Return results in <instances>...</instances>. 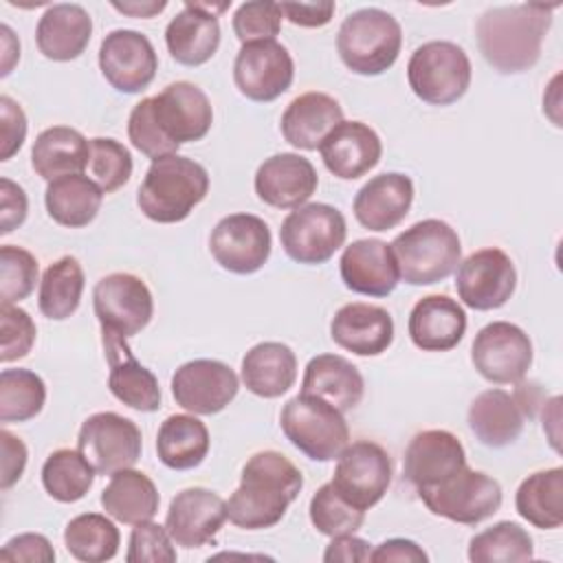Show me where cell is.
<instances>
[{
	"label": "cell",
	"instance_id": "6da1fadb",
	"mask_svg": "<svg viewBox=\"0 0 563 563\" xmlns=\"http://www.w3.org/2000/svg\"><path fill=\"white\" fill-rule=\"evenodd\" d=\"M301 488L303 475L284 453L257 451L246 460L240 486L227 499V517L242 530L273 528Z\"/></svg>",
	"mask_w": 563,
	"mask_h": 563
},
{
	"label": "cell",
	"instance_id": "7a4b0ae2",
	"mask_svg": "<svg viewBox=\"0 0 563 563\" xmlns=\"http://www.w3.org/2000/svg\"><path fill=\"white\" fill-rule=\"evenodd\" d=\"M556 4L493 7L477 18L475 35L482 57L501 75L530 70L539 57L545 33L552 26Z\"/></svg>",
	"mask_w": 563,
	"mask_h": 563
},
{
	"label": "cell",
	"instance_id": "3957f363",
	"mask_svg": "<svg viewBox=\"0 0 563 563\" xmlns=\"http://www.w3.org/2000/svg\"><path fill=\"white\" fill-rule=\"evenodd\" d=\"M209 174L194 158L167 154L152 161L136 205L145 218L158 224L183 222L207 196Z\"/></svg>",
	"mask_w": 563,
	"mask_h": 563
},
{
	"label": "cell",
	"instance_id": "277c9868",
	"mask_svg": "<svg viewBox=\"0 0 563 563\" xmlns=\"http://www.w3.org/2000/svg\"><path fill=\"white\" fill-rule=\"evenodd\" d=\"M398 275L409 286H431L446 279L462 260L457 231L438 218H427L394 238L389 244Z\"/></svg>",
	"mask_w": 563,
	"mask_h": 563
},
{
	"label": "cell",
	"instance_id": "5b68a950",
	"mask_svg": "<svg viewBox=\"0 0 563 563\" xmlns=\"http://www.w3.org/2000/svg\"><path fill=\"white\" fill-rule=\"evenodd\" d=\"M402 46V29L398 20L376 7L350 13L336 33V51L341 62L356 75L374 77L389 70Z\"/></svg>",
	"mask_w": 563,
	"mask_h": 563
},
{
	"label": "cell",
	"instance_id": "8992f818",
	"mask_svg": "<svg viewBox=\"0 0 563 563\" xmlns=\"http://www.w3.org/2000/svg\"><path fill=\"white\" fill-rule=\"evenodd\" d=\"M279 424L286 440L314 462L336 460L350 444V429L343 413L308 394H297L284 405Z\"/></svg>",
	"mask_w": 563,
	"mask_h": 563
},
{
	"label": "cell",
	"instance_id": "52a82bcc",
	"mask_svg": "<svg viewBox=\"0 0 563 563\" xmlns=\"http://www.w3.org/2000/svg\"><path fill=\"white\" fill-rule=\"evenodd\" d=\"M471 59L462 46L431 40L418 46L407 64V81L413 95L429 106H451L471 86Z\"/></svg>",
	"mask_w": 563,
	"mask_h": 563
},
{
	"label": "cell",
	"instance_id": "ba28073f",
	"mask_svg": "<svg viewBox=\"0 0 563 563\" xmlns=\"http://www.w3.org/2000/svg\"><path fill=\"white\" fill-rule=\"evenodd\" d=\"M347 224L343 213L325 202H306L290 211L279 229L286 255L306 266L328 262L345 242Z\"/></svg>",
	"mask_w": 563,
	"mask_h": 563
},
{
	"label": "cell",
	"instance_id": "9c48e42d",
	"mask_svg": "<svg viewBox=\"0 0 563 563\" xmlns=\"http://www.w3.org/2000/svg\"><path fill=\"white\" fill-rule=\"evenodd\" d=\"M418 497L435 517L475 526L501 508V484L475 468H460L442 484L420 490Z\"/></svg>",
	"mask_w": 563,
	"mask_h": 563
},
{
	"label": "cell",
	"instance_id": "30bf717a",
	"mask_svg": "<svg viewBox=\"0 0 563 563\" xmlns=\"http://www.w3.org/2000/svg\"><path fill=\"white\" fill-rule=\"evenodd\" d=\"M77 449L95 466L97 475H114L139 462L143 438L134 420L114 411H99L81 422Z\"/></svg>",
	"mask_w": 563,
	"mask_h": 563
},
{
	"label": "cell",
	"instance_id": "8fae6325",
	"mask_svg": "<svg viewBox=\"0 0 563 563\" xmlns=\"http://www.w3.org/2000/svg\"><path fill=\"white\" fill-rule=\"evenodd\" d=\"M391 475L389 453L372 440H356L339 453L332 486L358 510H369L385 497Z\"/></svg>",
	"mask_w": 563,
	"mask_h": 563
},
{
	"label": "cell",
	"instance_id": "7c38bea8",
	"mask_svg": "<svg viewBox=\"0 0 563 563\" xmlns=\"http://www.w3.org/2000/svg\"><path fill=\"white\" fill-rule=\"evenodd\" d=\"M471 363L488 383H519L532 365V341L519 325L510 321H493L475 334Z\"/></svg>",
	"mask_w": 563,
	"mask_h": 563
},
{
	"label": "cell",
	"instance_id": "4fadbf2b",
	"mask_svg": "<svg viewBox=\"0 0 563 563\" xmlns=\"http://www.w3.org/2000/svg\"><path fill=\"white\" fill-rule=\"evenodd\" d=\"M92 308L101 330H112L130 339L152 321L154 299L141 277L110 273L95 284Z\"/></svg>",
	"mask_w": 563,
	"mask_h": 563
},
{
	"label": "cell",
	"instance_id": "5bb4252c",
	"mask_svg": "<svg viewBox=\"0 0 563 563\" xmlns=\"http://www.w3.org/2000/svg\"><path fill=\"white\" fill-rule=\"evenodd\" d=\"M517 288V271L510 255L497 246L479 249L457 264L455 290L473 310L501 308Z\"/></svg>",
	"mask_w": 563,
	"mask_h": 563
},
{
	"label": "cell",
	"instance_id": "9a60e30c",
	"mask_svg": "<svg viewBox=\"0 0 563 563\" xmlns=\"http://www.w3.org/2000/svg\"><path fill=\"white\" fill-rule=\"evenodd\" d=\"M295 77V64L284 44L277 40L242 44L233 62V81L238 90L257 103L282 97Z\"/></svg>",
	"mask_w": 563,
	"mask_h": 563
},
{
	"label": "cell",
	"instance_id": "2e32d148",
	"mask_svg": "<svg viewBox=\"0 0 563 563\" xmlns=\"http://www.w3.org/2000/svg\"><path fill=\"white\" fill-rule=\"evenodd\" d=\"M99 70L114 90L136 95L154 81L158 55L147 35L132 29H114L101 40Z\"/></svg>",
	"mask_w": 563,
	"mask_h": 563
},
{
	"label": "cell",
	"instance_id": "e0dca14e",
	"mask_svg": "<svg viewBox=\"0 0 563 563\" xmlns=\"http://www.w3.org/2000/svg\"><path fill=\"white\" fill-rule=\"evenodd\" d=\"M209 251L229 273H257L271 255V229L253 213L224 216L209 235Z\"/></svg>",
	"mask_w": 563,
	"mask_h": 563
},
{
	"label": "cell",
	"instance_id": "ac0fdd59",
	"mask_svg": "<svg viewBox=\"0 0 563 563\" xmlns=\"http://www.w3.org/2000/svg\"><path fill=\"white\" fill-rule=\"evenodd\" d=\"M238 374L216 358L187 361L172 376V396L176 405L194 416L220 413L238 396Z\"/></svg>",
	"mask_w": 563,
	"mask_h": 563
},
{
	"label": "cell",
	"instance_id": "d6986e66",
	"mask_svg": "<svg viewBox=\"0 0 563 563\" xmlns=\"http://www.w3.org/2000/svg\"><path fill=\"white\" fill-rule=\"evenodd\" d=\"M150 99L156 125L174 145L200 141L211 130L213 108L196 84L174 81Z\"/></svg>",
	"mask_w": 563,
	"mask_h": 563
},
{
	"label": "cell",
	"instance_id": "ffe728a7",
	"mask_svg": "<svg viewBox=\"0 0 563 563\" xmlns=\"http://www.w3.org/2000/svg\"><path fill=\"white\" fill-rule=\"evenodd\" d=\"M227 519V501L209 488L194 486L172 497L165 528L176 545L191 550L213 543Z\"/></svg>",
	"mask_w": 563,
	"mask_h": 563
},
{
	"label": "cell",
	"instance_id": "44dd1931",
	"mask_svg": "<svg viewBox=\"0 0 563 563\" xmlns=\"http://www.w3.org/2000/svg\"><path fill=\"white\" fill-rule=\"evenodd\" d=\"M464 466L466 453L457 435L444 429H427L409 440L402 475L420 493L442 484Z\"/></svg>",
	"mask_w": 563,
	"mask_h": 563
},
{
	"label": "cell",
	"instance_id": "7402d4cb",
	"mask_svg": "<svg viewBox=\"0 0 563 563\" xmlns=\"http://www.w3.org/2000/svg\"><path fill=\"white\" fill-rule=\"evenodd\" d=\"M103 354L108 363V387L112 396L136 411H158L161 407V387L156 376L136 361L132 354L128 339L112 332L101 330Z\"/></svg>",
	"mask_w": 563,
	"mask_h": 563
},
{
	"label": "cell",
	"instance_id": "603a6c76",
	"mask_svg": "<svg viewBox=\"0 0 563 563\" xmlns=\"http://www.w3.org/2000/svg\"><path fill=\"white\" fill-rule=\"evenodd\" d=\"M319 176L314 165L295 152H282L266 158L253 178L257 198L275 209H297L317 191Z\"/></svg>",
	"mask_w": 563,
	"mask_h": 563
},
{
	"label": "cell",
	"instance_id": "cb8c5ba5",
	"mask_svg": "<svg viewBox=\"0 0 563 563\" xmlns=\"http://www.w3.org/2000/svg\"><path fill=\"white\" fill-rule=\"evenodd\" d=\"M339 271L345 288L365 297H387L400 279L391 246L378 238L354 240L345 246Z\"/></svg>",
	"mask_w": 563,
	"mask_h": 563
},
{
	"label": "cell",
	"instance_id": "d4e9b609",
	"mask_svg": "<svg viewBox=\"0 0 563 563\" xmlns=\"http://www.w3.org/2000/svg\"><path fill=\"white\" fill-rule=\"evenodd\" d=\"M330 174L341 180H356L374 169L383 154L380 136L363 121H341L319 145Z\"/></svg>",
	"mask_w": 563,
	"mask_h": 563
},
{
	"label": "cell",
	"instance_id": "484cf974",
	"mask_svg": "<svg viewBox=\"0 0 563 563\" xmlns=\"http://www.w3.org/2000/svg\"><path fill=\"white\" fill-rule=\"evenodd\" d=\"M413 202V183L407 174L385 172L369 178L354 196L352 209L361 227L389 231L398 227Z\"/></svg>",
	"mask_w": 563,
	"mask_h": 563
},
{
	"label": "cell",
	"instance_id": "4316f807",
	"mask_svg": "<svg viewBox=\"0 0 563 563\" xmlns=\"http://www.w3.org/2000/svg\"><path fill=\"white\" fill-rule=\"evenodd\" d=\"M330 336L339 347L356 356H378L394 341V319L374 303H345L330 321Z\"/></svg>",
	"mask_w": 563,
	"mask_h": 563
},
{
	"label": "cell",
	"instance_id": "83f0119b",
	"mask_svg": "<svg viewBox=\"0 0 563 563\" xmlns=\"http://www.w3.org/2000/svg\"><path fill=\"white\" fill-rule=\"evenodd\" d=\"M407 332L422 352H449L466 332V312L449 295H427L409 312Z\"/></svg>",
	"mask_w": 563,
	"mask_h": 563
},
{
	"label": "cell",
	"instance_id": "f1b7e54d",
	"mask_svg": "<svg viewBox=\"0 0 563 563\" xmlns=\"http://www.w3.org/2000/svg\"><path fill=\"white\" fill-rule=\"evenodd\" d=\"M165 44L172 59L183 66L207 64L220 46L218 15L205 11L200 2H185L165 29Z\"/></svg>",
	"mask_w": 563,
	"mask_h": 563
},
{
	"label": "cell",
	"instance_id": "f546056e",
	"mask_svg": "<svg viewBox=\"0 0 563 563\" xmlns=\"http://www.w3.org/2000/svg\"><path fill=\"white\" fill-rule=\"evenodd\" d=\"M92 35V18L81 4H51L35 29L40 53L53 62L77 59Z\"/></svg>",
	"mask_w": 563,
	"mask_h": 563
},
{
	"label": "cell",
	"instance_id": "4dcf8cb0",
	"mask_svg": "<svg viewBox=\"0 0 563 563\" xmlns=\"http://www.w3.org/2000/svg\"><path fill=\"white\" fill-rule=\"evenodd\" d=\"M343 121L341 103L325 92L295 97L282 114V134L297 150H319L321 141Z\"/></svg>",
	"mask_w": 563,
	"mask_h": 563
},
{
	"label": "cell",
	"instance_id": "1f68e13d",
	"mask_svg": "<svg viewBox=\"0 0 563 563\" xmlns=\"http://www.w3.org/2000/svg\"><path fill=\"white\" fill-rule=\"evenodd\" d=\"M526 420L530 418L519 400L499 387L477 394L468 407V427L473 435L490 449L512 444L521 435Z\"/></svg>",
	"mask_w": 563,
	"mask_h": 563
},
{
	"label": "cell",
	"instance_id": "d6a6232c",
	"mask_svg": "<svg viewBox=\"0 0 563 563\" xmlns=\"http://www.w3.org/2000/svg\"><path fill=\"white\" fill-rule=\"evenodd\" d=\"M365 391V380L358 367L339 354H317L308 361L301 394L321 398L341 413L354 409Z\"/></svg>",
	"mask_w": 563,
	"mask_h": 563
},
{
	"label": "cell",
	"instance_id": "836d02e7",
	"mask_svg": "<svg viewBox=\"0 0 563 563\" xmlns=\"http://www.w3.org/2000/svg\"><path fill=\"white\" fill-rule=\"evenodd\" d=\"M242 383L260 398H279L297 380V356L279 341H262L242 356Z\"/></svg>",
	"mask_w": 563,
	"mask_h": 563
},
{
	"label": "cell",
	"instance_id": "e575fe53",
	"mask_svg": "<svg viewBox=\"0 0 563 563\" xmlns=\"http://www.w3.org/2000/svg\"><path fill=\"white\" fill-rule=\"evenodd\" d=\"M90 161V141L75 128L53 125L37 134L31 150V167L44 180L81 174Z\"/></svg>",
	"mask_w": 563,
	"mask_h": 563
},
{
	"label": "cell",
	"instance_id": "d590c367",
	"mask_svg": "<svg viewBox=\"0 0 563 563\" xmlns=\"http://www.w3.org/2000/svg\"><path fill=\"white\" fill-rule=\"evenodd\" d=\"M158 504L161 497L154 482L134 468L117 471L110 475L108 486L101 490V508L106 515L128 526L154 519Z\"/></svg>",
	"mask_w": 563,
	"mask_h": 563
},
{
	"label": "cell",
	"instance_id": "8d00e7d4",
	"mask_svg": "<svg viewBox=\"0 0 563 563\" xmlns=\"http://www.w3.org/2000/svg\"><path fill=\"white\" fill-rule=\"evenodd\" d=\"M103 202L101 187L84 176V174H68L51 180L44 191V205L48 216L68 229H79L90 224Z\"/></svg>",
	"mask_w": 563,
	"mask_h": 563
},
{
	"label": "cell",
	"instance_id": "74e56055",
	"mask_svg": "<svg viewBox=\"0 0 563 563\" xmlns=\"http://www.w3.org/2000/svg\"><path fill=\"white\" fill-rule=\"evenodd\" d=\"M209 431L202 420L189 413H174L158 427L156 453L167 468L189 471L202 464L209 453Z\"/></svg>",
	"mask_w": 563,
	"mask_h": 563
},
{
	"label": "cell",
	"instance_id": "f35d334b",
	"mask_svg": "<svg viewBox=\"0 0 563 563\" xmlns=\"http://www.w3.org/2000/svg\"><path fill=\"white\" fill-rule=\"evenodd\" d=\"M521 519L539 530H554L563 523V468L554 466L528 475L515 495Z\"/></svg>",
	"mask_w": 563,
	"mask_h": 563
},
{
	"label": "cell",
	"instance_id": "ab89813d",
	"mask_svg": "<svg viewBox=\"0 0 563 563\" xmlns=\"http://www.w3.org/2000/svg\"><path fill=\"white\" fill-rule=\"evenodd\" d=\"M86 277L77 257L64 255L48 264L40 279L37 306L46 319L64 321L77 312L84 295Z\"/></svg>",
	"mask_w": 563,
	"mask_h": 563
},
{
	"label": "cell",
	"instance_id": "60d3db41",
	"mask_svg": "<svg viewBox=\"0 0 563 563\" xmlns=\"http://www.w3.org/2000/svg\"><path fill=\"white\" fill-rule=\"evenodd\" d=\"M121 543L119 528L106 515L84 512L73 517L64 530V545L77 561L103 563L117 556Z\"/></svg>",
	"mask_w": 563,
	"mask_h": 563
},
{
	"label": "cell",
	"instance_id": "b9f144b4",
	"mask_svg": "<svg viewBox=\"0 0 563 563\" xmlns=\"http://www.w3.org/2000/svg\"><path fill=\"white\" fill-rule=\"evenodd\" d=\"M95 475V466L79 449H57L42 464V486L62 504H73L86 497L92 488Z\"/></svg>",
	"mask_w": 563,
	"mask_h": 563
},
{
	"label": "cell",
	"instance_id": "7bdbcfd3",
	"mask_svg": "<svg viewBox=\"0 0 563 563\" xmlns=\"http://www.w3.org/2000/svg\"><path fill=\"white\" fill-rule=\"evenodd\" d=\"M468 559L473 563L495 561H532L534 545L526 528L515 521H497L490 528L477 532L468 541Z\"/></svg>",
	"mask_w": 563,
	"mask_h": 563
},
{
	"label": "cell",
	"instance_id": "ee69618b",
	"mask_svg": "<svg viewBox=\"0 0 563 563\" xmlns=\"http://www.w3.org/2000/svg\"><path fill=\"white\" fill-rule=\"evenodd\" d=\"M46 402V385L42 376L31 369L0 372V420L26 422L35 418Z\"/></svg>",
	"mask_w": 563,
	"mask_h": 563
},
{
	"label": "cell",
	"instance_id": "f6af8a7d",
	"mask_svg": "<svg viewBox=\"0 0 563 563\" xmlns=\"http://www.w3.org/2000/svg\"><path fill=\"white\" fill-rule=\"evenodd\" d=\"M310 521L325 537L352 534L365 521V510H358L350 501H345L332 482L323 484L310 499Z\"/></svg>",
	"mask_w": 563,
	"mask_h": 563
},
{
	"label": "cell",
	"instance_id": "bcb514c9",
	"mask_svg": "<svg viewBox=\"0 0 563 563\" xmlns=\"http://www.w3.org/2000/svg\"><path fill=\"white\" fill-rule=\"evenodd\" d=\"M88 174L101 187L103 194L121 189L132 176L130 150L110 136L90 139Z\"/></svg>",
	"mask_w": 563,
	"mask_h": 563
},
{
	"label": "cell",
	"instance_id": "7dc6e473",
	"mask_svg": "<svg viewBox=\"0 0 563 563\" xmlns=\"http://www.w3.org/2000/svg\"><path fill=\"white\" fill-rule=\"evenodd\" d=\"M37 275V260L31 251L15 244L0 246V303L26 299L35 288Z\"/></svg>",
	"mask_w": 563,
	"mask_h": 563
},
{
	"label": "cell",
	"instance_id": "c3c4849f",
	"mask_svg": "<svg viewBox=\"0 0 563 563\" xmlns=\"http://www.w3.org/2000/svg\"><path fill=\"white\" fill-rule=\"evenodd\" d=\"M282 9L279 2L271 0H251L242 2L233 13V33L242 44L275 40L282 29Z\"/></svg>",
	"mask_w": 563,
	"mask_h": 563
},
{
	"label": "cell",
	"instance_id": "681fc988",
	"mask_svg": "<svg viewBox=\"0 0 563 563\" xmlns=\"http://www.w3.org/2000/svg\"><path fill=\"white\" fill-rule=\"evenodd\" d=\"M176 543L172 541L165 526L150 521H141L132 528L128 541V563H174L176 561Z\"/></svg>",
	"mask_w": 563,
	"mask_h": 563
},
{
	"label": "cell",
	"instance_id": "f907efd6",
	"mask_svg": "<svg viewBox=\"0 0 563 563\" xmlns=\"http://www.w3.org/2000/svg\"><path fill=\"white\" fill-rule=\"evenodd\" d=\"M128 136H130V141H132V145H134L141 154H145L147 158H152V161L178 152V145H174V143L161 132V128L156 125L154 114H152V99H150V97L141 99V101L132 108L130 119H128Z\"/></svg>",
	"mask_w": 563,
	"mask_h": 563
},
{
	"label": "cell",
	"instance_id": "816d5d0a",
	"mask_svg": "<svg viewBox=\"0 0 563 563\" xmlns=\"http://www.w3.org/2000/svg\"><path fill=\"white\" fill-rule=\"evenodd\" d=\"M0 330H2V345H0L2 363L24 358L31 352L37 330L26 310L13 303H0Z\"/></svg>",
	"mask_w": 563,
	"mask_h": 563
},
{
	"label": "cell",
	"instance_id": "f5cc1de1",
	"mask_svg": "<svg viewBox=\"0 0 563 563\" xmlns=\"http://www.w3.org/2000/svg\"><path fill=\"white\" fill-rule=\"evenodd\" d=\"M26 139V114L9 95L0 97V161H9Z\"/></svg>",
	"mask_w": 563,
	"mask_h": 563
},
{
	"label": "cell",
	"instance_id": "db71d44e",
	"mask_svg": "<svg viewBox=\"0 0 563 563\" xmlns=\"http://www.w3.org/2000/svg\"><path fill=\"white\" fill-rule=\"evenodd\" d=\"M0 561H24V563H51L55 561V550L51 541L40 532H24L18 537H11L2 550Z\"/></svg>",
	"mask_w": 563,
	"mask_h": 563
},
{
	"label": "cell",
	"instance_id": "11a10c76",
	"mask_svg": "<svg viewBox=\"0 0 563 563\" xmlns=\"http://www.w3.org/2000/svg\"><path fill=\"white\" fill-rule=\"evenodd\" d=\"M29 213V198L24 189L11 178H0V233L7 235L24 224Z\"/></svg>",
	"mask_w": 563,
	"mask_h": 563
},
{
	"label": "cell",
	"instance_id": "9f6ffc18",
	"mask_svg": "<svg viewBox=\"0 0 563 563\" xmlns=\"http://www.w3.org/2000/svg\"><path fill=\"white\" fill-rule=\"evenodd\" d=\"M279 9H282V15L295 26L319 29L332 20L336 4L334 2H279Z\"/></svg>",
	"mask_w": 563,
	"mask_h": 563
},
{
	"label": "cell",
	"instance_id": "6f0895ef",
	"mask_svg": "<svg viewBox=\"0 0 563 563\" xmlns=\"http://www.w3.org/2000/svg\"><path fill=\"white\" fill-rule=\"evenodd\" d=\"M0 440H2V482H0V486H2V490H7L22 477L29 451H26V444L18 435H13L9 429L0 431Z\"/></svg>",
	"mask_w": 563,
	"mask_h": 563
},
{
	"label": "cell",
	"instance_id": "680465c9",
	"mask_svg": "<svg viewBox=\"0 0 563 563\" xmlns=\"http://www.w3.org/2000/svg\"><path fill=\"white\" fill-rule=\"evenodd\" d=\"M323 561L325 563H334V561L365 563V561H372V543L356 537L354 532L332 537V541L328 543V548L323 552Z\"/></svg>",
	"mask_w": 563,
	"mask_h": 563
},
{
	"label": "cell",
	"instance_id": "91938a15",
	"mask_svg": "<svg viewBox=\"0 0 563 563\" xmlns=\"http://www.w3.org/2000/svg\"><path fill=\"white\" fill-rule=\"evenodd\" d=\"M372 561L376 563H389V561H398V563H427L429 554L411 539H402V537H394L387 539L383 543H378L372 550Z\"/></svg>",
	"mask_w": 563,
	"mask_h": 563
},
{
	"label": "cell",
	"instance_id": "94428289",
	"mask_svg": "<svg viewBox=\"0 0 563 563\" xmlns=\"http://www.w3.org/2000/svg\"><path fill=\"white\" fill-rule=\"evenodd\" d=\"M112 9L119 13L132 15V18H154L161 11H165L167 2L165 0H145V2H110Z\"/></svg>",
	"mask_w": 563,
	"mask_h": 563
},
{
	"label": "cell",
	"instance_id": "6125c7cd",
	"mask_svg": "<svg viewBox=\"0 0 563 563\" xmlns=\"http://www.w3.org/2000/svg\"><path fill=\"white\" fill-rule=\"evenodd\" d=\"M0 37H2V70H0V75L7 77L13 68V64L20 59V40L13 35L9 24L0 26Z\"/></svg>",
	"mask_w": 563,
	"mask_h": 563
}]
</instances>
